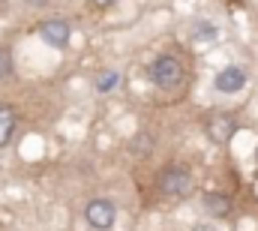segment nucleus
Segmentation results:
<instances>
[{"instance_id":"obj_1","label":"nucleus","mask_w":258,"mask_h":231,"mask_svg":"<svg viewBox=\"0 0 258 231\" xmlns=\"http://www.w3.org/2000/svg\"><path fill=\"white\" fill-rule=\"evenodd\" d=\"M150 81L162 90H171L183 81V63L171 54H159V57L150 63Z\"/></svg>"},{"instance_id":"obj_2","label":"nucleus","mask_w":258,"mask_h":231,"mask_svg":"<svg viewBox=\"0 0 258 231\" xmlns=\"http://www.w3.org/2000/svg\"><path fill=\"white\" fill-rule=\"evenodd\" d=\"M159 192L168 195V198H183L192 192V174L186 168H177V165H168L165 171L159 174Z\"/></svg>"},{"instance_id":"obj_3","label":"nucleus","mask_w":258,"mask_h":231,"mask_svg":"<svg viewBox=\"0 0 258 231\" xmlns=\"http://www.w3.org/2000/svg\"><path fill=\"white\" fill-rule=\"evenodd\" d=\"M84 219L90 222V228L108 231L114 225V219H117V210H114V204H111L108 198H93V201H87V207H84Z\"/></svg>"},{"instance_id":"obj_4","label":"nucleus","mask_w":258,"mask_h":231,"mask_svg":"<svg viewBox=\"0 0 258 231\" xmlns=\"http://www.w3.org/2000/svg\"><path fill=\"white\" fill-rule=\"evenodd\" d=\"M39 36H42L48 45H54V48H66L72 30H69V24H66L63 18H48V21L39 24Z\"/></svg>"},{"instance_id":"obj_5","label":"nucleus","mask_w":258,"mask_h":231,"mask_svg":"<svg viewBox=\"0 0 258 231\" xmlns=\"http://www.w3.org/2000/svg\"><path fill=\"white\" fill-rule=\"evenodd\" d=\"M216 90H222V93H237V90H243L246 87V72L240 69V66H225L219 75H216Z\"/></svg>"},{"instance_id":"obj_6","label":"nucleus","mask_w":258,"mask_h":231,"mask_svg":"<svg viewBox=\"0 0 258 231\" xmlns=\"http://www.w3.org/2000/svg\"><path fill=\"white\" fill-rule=\"evenodd\" d=\"M234 129H237V120L231 114H216L213 120H210V126H207V132H210V138L213 141H228L231 135H234Z\"/></svg>"},{"instance_id":"obj_7","label":"nucleus","mask_w":258,"mask_h":231,"mask_svg":"<svg viewBox=\"0 0 258 231\" xmlns=\"http://www.w3.org/2000/svg\"><path fill=\"white\" fill-rule=\"evenodd\" d=\"M201 204H204V210H207L210 216H228V210H231L228 195H219V192L204 195V198H201Z\"/></svg>"},{"instance_id":"obj_8","label":"nucleus","mask_w":258,"mask_h":231,"mask_svg":"<svg viewBox=\"0 0 258 231\" xmlns=\"http://www.w3.org/2000/svg\"><path fill=\"white\" fill-rule=\"evenodd\" d=\"M12 135H15V108L0 105V147H6Z\"/></svg>"},{"instance_id":"obj_9","label":"nucleus","mask_w":258,"mask_h":231,"mask_svg":"<svg viewBox=\"0 0 258 231\" xmlns=\"http://www.w3.org/2000/svg\"><path fill=\"white\" fill-rule=\"evenodd\" d=\"M117 81H120V75H117L114 69H105V72L96 78V90H99V93H108V90L117 87Z\"/></svg>"},{"instance_id":"obj_10","label":"nucleus","mask_w":258,"mask_h":231,"mask_svg":"<svg viewBox=\"0 0 258 231\" xmlns=\"http://www.w3.org/2000/svg\"><path fill=\"white\" fill-rule=\"evenodd\" d=\"M9 75H12V51L0 48V81H6Z\"/></svg>"},{"instance_id":"obj_11","label":"nucleus","mask_w":258,"mask_h":231,"mask_svg":"<svg viewBox=\"0 0 258 231\" xmlns=\"http://www.w3.org/2000/svg\"><path fill=\"white\" fill-rule=\"evenodd\" d=\"M153 141H156V138H153L150 132H141V135L132 141V153H135V156H144V153H147L144 147H147V144H153Z\"/></svg>"},{"instance_id":"obj_12","label":"nucleus","mask_w":258,"mask_h":231,"mask_svg":"<svg viewBox=\"0 0 258 231\" xmlns=\"http://www.w3.org/2000/svg\"><path fill=\"white\" fill-rule=\"evenodd\" d=\"M90 3H93V6H99V9H105V6H111L114 0H90Z\"/></svg>"},{"instance_id":"obj_13","label":"nucleus","mask_w":258,"mask_h":231,"mask_svg":"<svg viewBox=\"0 0 258 231\" xmlns=\"http://www.w3.org/2000/svg\"><path fill=\"white\" fill-rule=\"evenodd\" d=\"M192 231H213V228H210V225H195Z\"/></svg>"},{"instance_id":"obj_14","label":"nucleus","mask_w":258,"mask_h":231,"mask_svg":"<svg viewBox=\"0 0 258 231\" xmlns=\"http://www.w3.org/2000/svg\"><path fill=\"white\" fill-rule=\"evenodd\" d=\"M27 3H30V6H36V3H42V6H45L48 0H27Z\"/></svg>"}]
</instances>
